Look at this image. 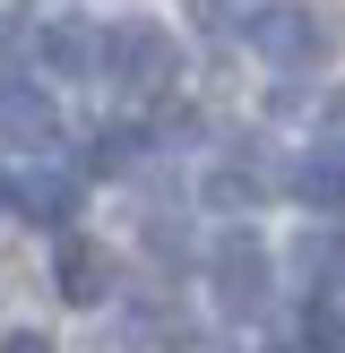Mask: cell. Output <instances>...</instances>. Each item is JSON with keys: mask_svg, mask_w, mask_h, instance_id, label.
I'll use <instances>...</instances> for the list:
<instances>
[{"mask_svg": "<svg viewBox=\"0 0 345 353\" xmlns=\"http://www.w3.org/2000/svg\"><path fill=\"white\" fill-rule=\"evenodd\" d=\"M26 52H34V34H9V43H0V138H9V147H52V138H61V112H52V95L26 78Z\"/></svg>", "mask_w": 345, "mask_h": 353, "instance_id": "cell-1", "label": "cell"}, {"mask_svg": "<svg viewBox=\"0 0 345 353\" xmlns=\"http://www.w3.org/2000/svg\"><path fill=\"white\" fill-rule=\"evenodd\" d=\"M241 43H250L259 61H276V69H310V61L328 52V34H319V17H310V9H285V0H276V9L241 17Z\"/></svg>", "mask_w": 345, "mask_h": 353, "instance_id": "cell-2", "label": "cell"}, {"mask_svg": "<svg viewBox=\"0 0 345 353\" xmlns=\"http://www.w3.org/2000/svg\"><path fill=\"white\" fill-rule=\"evenodd\" d=\"M103 78L130 86V95H155V86H172V34L164 26H112V52H103Z\"/></svg>", "mask_w": 345, "mask_h": 353, "instance_id": "cell-3", "label": "cell"}, {"mask_svg": "<svg viewBox=\"0 0 345 353\" xmlns=\"http://www.w3.org/2000/svg\"><path fill=\"white\" fill-rule=\"evenodd\" d=\"M216 302L233 310V319H250V310L268 302V250H259L250 233H224L216 241Z\"/></svg>", "mask_w": 345, "mask_h": 353, "instance_id": "cell-4", "label": "cell"}, {"mask_svg": "<svg viewBox=\"0 0 345 353\" xmlns=\"http://www.w3.org/2000/svg\"><path fill=\"white\" fill-rule=\"evenodd\" d=\"M34 52H43V69H61V78H86V69H103V52H112V26L52 17V26H34Z\"/></svg>", "mask_w": 345, "mask_h": 353, "instance_id": "cell-5", "label": "cell"}, {"mask_svg": "<svg viewBox=\"0 0 345 353\" xmlns=\"http://www.w3.org/2000/svg\"><path fill=\"white\" fill-rule=\"evenodd\" d=\"M207 199H216V207H250V199H268V155H259V147L224 155V164L207 172Z\"/></svg>", "mask_w": 345, "mask_h": 353, "instance_id": "cell-6", "label": "cell"}, {"mask_svg": "<svg viewBox=\"0 0 345 353\" xmlns=\"http://www.w3.org/2000/svg\"><path fill=\"white\" fill-rule=\"evenodd\" d=\"M293 199H310V207H345V155H337V147H310L302 172H293Z\"/></svg>", "mask_w": 345, "mask_h": 353, "instance_id": "cell-7", "label": "cell"}, {"mask_svg": "<svg viewBox=\"0 0 345 353\" xmlns=\"http://www.w3.org/2000/svg\"><path fill=\"white\" fill-rule=\"evenodd\" d=\"M17 207L43 216V224H61L69 207H78V181H69V172H26V181H17Z\"/></svg>", "mask_w": 345, "mask_h": 353, "instance_id": "cell-8", "label": "cell"}, {"mask_svg": "<svg viewBox=\"0 0 345 353\" xmlns=\"http://www.w3.org/2000/svg\"><path fill=\"white\" fill-rule=\"evenodd\" d=\"M103 285H112V268H103V250H86V241H69V250H61V293H69V302H103Z\"/></svg>", "mask_w": 345, "mask_h": 353, "instance_id": "cell-9", "label": "cell"}, {"mask_svg": "<svg viewBox=\"0 0 345 353\" xmlns=\"http://www.w3.org/2000/svg\"><path fill=\"white\" fill-rule=\"evenodd\" d=\"M0 353H52V336H26L17 327V336H0Z\"/></svg>", "mask_w": 345, "mask_h": 353, "instance_id": "cell-10", "label": "cell"}]
</instances>
